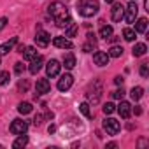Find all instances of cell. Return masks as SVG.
<instances>
[{"label": "cell", "instance_id": "obj_18", "mask_svg": "<svg viewBox=\"0 0 149 149\" xmlns=\"http://www.w3.org/2000/svg\"><path fill=\"white\" fill-rule=\"evenodd\" d=\"M63 65H65V68H74L76 67V56H74V53H65L63 54Z\"/></svg>", "mask_w": 149, "mask_h": 149}, {"label": "cell", "instance_id": "obj_7", "mask_svg": "<svg viewBox=\"0 0 149 149\" xmlns=\"http://www.w3.org/2000/svg\"><path fill=\"white\" fill-rule=\"evenodd\" d=\"M35 42H37V46H40V47H46V46L51 42V37H49V33H47L46 30H42V28H37V33H35Z\"/></svg>", "mask_w": 149, "mask_h": 149}, {"label": "cell", "instance_id": "obj_36", "mask_svg": "<svg viewBox=\"0 0 149 149\" xmlns=\"http://www.w3.org/2000/svg\"><path fill=\"white\" fill-rule=\"evenodd\" d=\"M7 25V18H0V30H4Z\"/></svg>", "mask_w": 149, "mask_h": 149}, {"label": "cell", "instance_id": "obj_27", "mask_svg": "<svg viewBox=\"0 0 149 149\" xmlns=\"http://www.w3.org/2000/svg\"><path fill=\"white\" fill-rule=\"evenodd\" d=\"M18 111H19V114H30V112H32V104L21 102V104L18 105Z\"/></svg>", "mask_w": 149, "mask_h": 149}, {"label": "cell", "instance_id": "obj_20", "mask_svg": "<svg viewBox=\"0 0 149 149\" xmlns=\"http://www.w3.org/2000/svg\"><path fill=\"white\" fill-rule=\"evenodd\" d=\"M146 30H147V19H146V18L137 19V23H135V32H139V33H146Z\"/></svg>", "mask_w": 149, "mask_h": 149}, {"label": "cell", "instance_id": "obj_17", "mask_svg": "<svg viewBox=\"0 0 149 149\" xmlns=\"http://www.w3.org/2000/svg\"><path fill=\"white\" fill-rule=\"evenodd\" d=\"M118 112H119V116L121 118H130L132 116V105L128 104V102H121L119 105H118Z\"/></svg>", "mask_w": 149, "mask_h": 149}, {"label": "cell", "instance_id": "obj_16", "mask_svg": "<svg viewBox=\"0 0 149 149\" xmlns=\"http://www.w3.org/2000/svg\"><path fill=\"white\" fill-rule=\"evenodd\" d=\"M42 63H44V58L40 56V54H37L33 60H32V63H30V67H28V70H30V74H37L40 68H42Z\"/></svg>", "mask_w": 149, "mask_h": 149}, {"label": "cell", "instance_id": "obj_35", "mask_svg": "<svg viewBox=\"0 0 149 149\" xmlns=\"http://www.w3.org/2000/svg\"><path fill=\"white\" fill-rule=\"evenodd\" d=\"M123 81H125V79H123L121 76H118V77H114V84H116V86H123Z\"/></svg>", "mask_w": 149, "mask_h": 149}, {"label": "cell", "instance_id": "obj_12", "mask_svg": "<svg viewBox=\"0 0 149 149\" xmlns=\"http://www.w3.org/2000/svg\"><path fill=\"white\" fill-rule=\"evenodd\" d=\"M53 44H54L56 47H60V49H72V47H74L72 40L67 39V37H54V39H53Z\"/></svg>", "mask_w": 149, "mask_h": 149}, {"label": "cell", "instance_id": "obj_14", "mask_svg": "<svg viewBox=\"0 0 149 149\" xmlns=\"http://www.w3.org/2000/svg\"><path fill=\"white\" fill-rule=\"evenodd\" d=\"M18 44V37H13V39H9L7 42H4V44H0V56H4V54H7L14 46Z\"/></svg>", "mask_w": 149, "mask_h": 149}, {"label": "cell", "instance_id": "obj_31", "mask_svg": "<svg viewBox=\"0 0 149 149\" xmlns=\"http://www.w3.org/2000/svg\"><path fill=\"white\" fill-rule=\"evenodd\" d=\"M114 111H116V105H114V104H111V102H107V104L104 105V112H105V114H112Z\"/></svg>", "mask_w": 149, "mask_h": 149}, {"label": "cell", "instance_id": "obj_23", "mask_svg": "<svg viewBox=\"0 0 149 149\" xmlns=\"http://www.w3.org/2000/svg\"><path fill=\"white\" fill-rule=\"evenodd\" d=\"M132 51H133V56H144V54H146V51H147V47H146V44H142V42H140V44H135Z\"/></svg>", "mask_w": 149, "mask_h": 149}, {"label": "cell", "instance_id": "obj_15", "mask_svg": "<svg viewBox=\"0 0 149 149\" xmlns=\"http://www.w3.org/2000/svg\"><path fill=\"white\" fill-rule=\"evenodd\" d=\"M86 37H88V39H86V44L83 46V51H84V53H90V51H93V49L97 47V37H95V33H91V32H90Z\"/></svg>", "mask_w": 149, "mask_h": 149}, {"label": "cell", "instance_id": "obj_38", "mask_svg": "<svg viewBox=\"0 0 149 149\" xmlns=\"http://www.w3.org/2000/svg\"><path fill=\"white\" fill-rule=\"evenodd\" d=\"M40 123H42V116H35V119H33V125H35V126H39Z\"/></svg>", "mask_w": 149, "mask_h": 149}, {"label": "cell", "instance_id": "obj_32", "mask_svg": "<svg viewBox=\"0 0 149 149\" xmlns=\"http://www.w3.org/2000/svg\"><path fill=\"white\" fill-rule=\"evenodd\" d=\"M140 76H142V77H147V76H149V65H147V63H142V65H140Z\"/></svg>", "mask_w": 149, "mask_h": 149}, {"label": "cell", "instance_id": "obj_3", "mask_svg": "<svg viewBox=\"0 0 149 149\" xmlns=\"http://www.w3.org/2000/svg\"><path fill=\"white\" fill-rule=\"evenodd\" d=\"M100 95H102V83H100V81H95L93 86L88 90L86 97H88V100H90L91 104H98V102H100Z\"/></svg>", "mask_w": 149, "mask_h": 149}, {"label": "cell", "instance_id": "obj_5", "mask_svg": "<svg viewBox=\"0 0 149 149\" xmlns=\"http://www.w3.org/2000/svg\"><path fill=\"white\" fill-rule=\"evenodd\" d=\"M11 133L13 135H21V133H25L26 130H28V123L26 121H23V119H14L13 123H11Z\"/></svg>", "mask_w": 149, "mask_h": 149}, {"label": "cell", "instance_id": "obj_6", "mask_svg": "<svg viewBox=\"0 0 149 149\" xmlns=\"http://www.w3.org/2000/svg\"><path fill=\"white\" fill-rule=\"evenodd\" d=\"M104 130L109 133V135H116L119 132V121L114 119V118H107L104 121Z\"/></svg>", "mask_w": 149, "mask_h": 149}, {"label": "cell", "instance_id": "obj_40", "mask_svg": "<svg viewBox=\"0 0 149 149\" xmlns=\"http://www.w3.org/2000/svg\"><path fill=\"white\" fill-rule=\"evenodd\" d=\"M107 147H109V149H114V147H118V144H116V142H111V144H107Z\"/></svg>", "mask_w": 149, "mask_h": 149}, {"label": "cell", "instance_id": "obj_22", "mask_svg": "<svg viewBox=\"0 0 149 149\" xmlns=\"http://www.w3.org/2000/svg\"><path fill=\"white\" fill-rule=\"evenodd\" d=\"M77 33V25L76 23H68L65 26V37H76Z\"/></svg>", "mask_w": 149, "mask_h": 149}, {"label": "cell", "instance_id": "obj_2", "mask_svg": "<svg viewBox=\"0 0 149 149\" xmlns=\"http://www.w3.org/2000/svg\"><path fill=\"white\" fill-rule=\"evenodd\" d=\"M100 6L97 0H79L77 2V13L83 16V18H91L98 13Z\"/></svg>", "mask_w": 149, "mask_h": 149}, {"label": "cell", "instance_id": "obj_9", "mask_svg": "<svg viewBox=\"0 0 149 149\" xmlns=\"http://www.w3.org/2000/svg\"><path fill=\"white\" fill-rule=\"evenodd\" d=\"M60 61L58 60H49L47 65H46V72H47V76L49 77H56L58 74H60Z\"/></svg>", "mask_w": 149, "mask_h": 149}, {"label": "cell", "instance_id": "obj_19", "mask_svg": "<svg viewBox=\"0 0 149 149\" xmlns=\"http://www.w3.org/2000/svg\"><path fill=\"white\" fill-rule=\"evenodd\" d=\"M21 54H23L25 60H30V61H32V60L37 56V51H35V47H32V46H25V49H23Z\"/></svg>", "mask_w": 149, "mask_h": 149}, {"label": "cell", "instance_id": "obj_30", "mask_svg": "<svg viewBox=\"0 0 149 149\" xmlns=\"http://www.w3.org/2000/svg\"><path fill=\"white\" fill-rule=\"evenodd\" d=\"M11 76H9V72H0V86H6L9 83Z\"/></svg>", "mask_w": 149, "mask_h": 149}, {"label": "cell", "instance_id": "obj_24", "mask_svg": "<svg viewBox=\"0 0 149 149\" xmlns=\"http://www.w3.org/2000/svg\"><path fill=\"white\" fill-rule=\"evenodd\" d=\"M142 95H144V90L140 88V86H135V88H132V91H130V97H132V100H140L142 98Z\"/></svg>", "mask_w": 149, "mask_h": 149}, {"label": "cell", "instance_id": "obj_33", "mask_svg": "<svg viewBox=\"0 0 149 149\" xmlns=\"http://www.w3.org/2000/svg\"><path fill=\"white\" fill-rule=\"evenodd\" d=\"M23 70H25V65H23L21 61H18V63H16V67H14V72L18 74V76H21V74H23Z\"/></svg>", "mask_w": 149, "mask_h": 149}, {"label": "cell", "instance_id": "obj_10", "mask_svg": "<svg viewBox=\"0 0 149 149\" xmlns=\"http://www.w3.org/2000/svg\"><path fill=\"white\" fill-rule=\"evenodd\" d=\"M123 13H125V7H123L121 4H114L112 9H111V19H112L114 23L121 21V19H123Z\"/></svg>", "mask_w": 149, "mask_h": 149}, {"label": "cell", "instance_id": "obj_13", "mask_svg": "<svg viewBox=\"0 0 149 149\" xmlns=\"http://www.w3.org/2000/svg\"><path fill=\"white\" fill-rule=\"evenodd\" d=\"M35 90H37V95H46V93H49L51 84H49L47 79H37V83H35Z\"/></svg>", "mask_w": 149, "mask_h": 149}, {"label": "cell", "instance_id": "obj_26", "mask_svg": "<svg viewBox=\"0 0 149 149\" xmlns=\"http://www.w3.org/2000/svg\"><path fill=\"white\" fill-rule=\"evenodd\" d=\"M107 54H109L111 58H119V56L123 54V47H121V46H112Z\"/></svg>", "mask_w": 149, "mask_h": 149}, {"label": "cell", "instance_id": "obj_8", "mask_svg": "<svg viewBox=\"0 0 149 149\" xmlns=\"http://www.w3.org/2000/svg\"><path fill=\"white\" fill-rule=\"evenodd\" d=\"M72 84H74V77L70 76V74H63V76L60 77V81H58V90L60 91H67V90H70Z\"/></svg>", "mask_w": 149, "mask_h": 149}, {"label": "cell", "instance_id": "obj_29", "mask_svg": "<svg viewBox=\"0 0 149 149\" xmlns=\"http://www.w3.org/2000/svg\"><path fill=\"white\" fill-rule=\"evenodd\" d=\"M79 111H81V114H83V116L91 118V111H90V104H88V102L81 104V105H79Z\"/></svg>", "mask_w": 149, "mask_h": 149}, {"label": "cell", "instance_id": "obj_1", "mask_svg": "<svg viewBox=\"0 0 149 149\" xmlns=\"http://www.w3.org/2000/svg\"><path fill=\"white\" fill-rule=\"evenodd\" d=\"M47 11H49V14L54 18V23H56V26H60V28H65L68 23H72L70 21V14H68V9L61 4V2H54V4H51L49 7H47Z\"/></svg>", "mask_w": 149, "mask_h": 149}, {"label": "cell", "instance_id": "obj_21", "mask_svg": "<svg viewBox=\"0 0 149 149\" xmlns=\"http://www.w3.org/2000/svg\"><path fill=\"white\" fill-rule=\"evenodd\" d=\"M26 144H28V137H26L25 133H21V135H19V137H18V139L13 142V147H14V149H18V147H23V146H26Z\"/></svg>", "mask_w": 149, "mask_h": 149}, {"label": "cell", "instance_id": "obj_11", "mask_svg": "<svg viewBox=\"0 0 149 149\" xmlns=\"http://www.w3.org/2000/svg\"><path fill=\"white\" fill-rule=\"evenodd\" d=\"M109 54L105 53V51H97L95 54H93V61H95V65H98V67H105L107 63H109Z\"/></svg>", "mask_w": 149, "mask_h": 149}, {"label": "cell", "instance_id": "obj_28", "mask_svg": "<svg viewBox=\"0 0 149 149\" xmlns=\"http://www.w3.org/2000/svg\"><path fill=\"white\" fill-rule=\"evenodd\" d=\"M123 37H125V40L133 42V40H135V30H132V28H125V30H123Z\"/></svg>", "mask_w": 149, "mask_h": 149}, {"label": "cell", "instance_id": "obj_4", "mask_svg": "<svg viewBox=\"0 0 149 149\" xmlns=\"http://www.w3.org/2000/svg\"><path fill=\"white\" fill-rule=\"evenodd\" d=\"M137 13H139V7H137V4L132 0V2L128 4V7L125 9V13H123V19H125L126 23H135Z\"/></svg>", "mask_w": 149, "mask_h": 149}, {"label": "cell", "instance_id": "obj_34", "mask_svg": "<svg viewBox=\"0 0 149 149\" xmlns=\"http://www.w3.org/2000/svg\"><path fill=\"white\" fill-rule=\"evenodd\" d=\"M112 97H114V98H118V100H123V97H125V91H123V88H121V90H116V91L112 93Z\"/></svg>", "mask_w": 149, "mask_h": 149}, {"label": "cell", "instance_id": "obj_25", "mask_svg": "<svg viewBox=\"0 0 149 149\" xmlns=\"http://www.w3.org/2000/svg\"><path fill=\"white\" fill-rule=\"evenodd\" d=\"M111 35H112V26H111V25H104V26L100 28V37L107 40Z\"/></svg>", "mask_w": 149, "mask_h": 149}, {"label": "cell", "instance_id": "obj_39", "mask_svg": "<svg viewBox=\"0 0 149 149\" xmlns=\"http://www.w3.org/2000/svg\"><path fill=\"white\" fill-rule=\"evenodd\" d=\"M133 112H135L137 116H140V114H142V109H140V105H135V109H133Z\"/></svg>", "mask_w": 149, "mask_h": 149}, {"label": "cell", "instance_id": "obj_37", "mask_svg": "<svg viewBox=\"0 0 149 149\" xmlns=\"http://www.w3.org/2000/svg\"><path fill=\"white\" fill-rule=\"evenodd\" d=\"M19 90L26 91V90H28V83H26V81H21V83H19Z\"/></svg>", "mask_w": 149, "mask_h": 149}, {"label": "cell", "instance_id": "obj_41", "mask_svg": "<svg viewBox=\"0 0 149 149\" xmlns=\"http://www.w3.org/2000/svg\"><path fill=\"white\" fill-rule=\"evenodd\" d=\"M105 2H109V4H111V2H114V0H105Z\"/></svg>", "mask_w": 149, "mask_h": 149}]
</instances>
